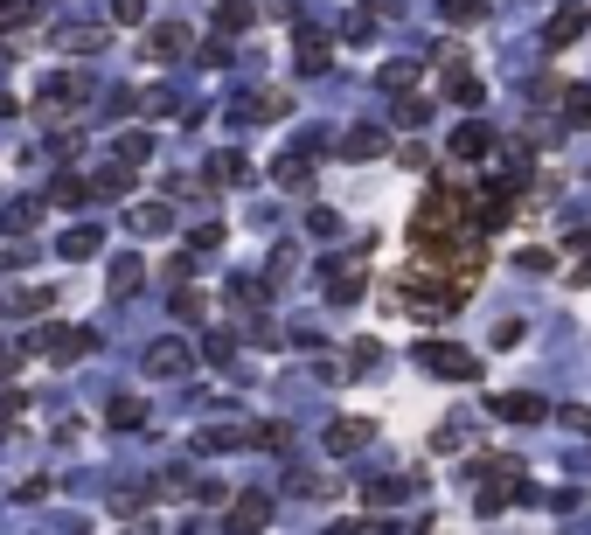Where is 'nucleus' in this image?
Wrapping results in <instances>:
<instances>
[{
    "mask_svg": "<svg viewBox=\"0 0 591 535\" xmlns=\"http://www.w3.org/2000/svg\"><path fill=\"white\" fill-rule=\"evenodd\" d=\"M585 28H591V7L585 0H571V7H557V14L543 21V49H571Z\"/></svg>",
    "mask_w": 591,
    "mask_h": 535,
    "instance_id": "obj_2",
    "label": "nucleus"
},
{
    "mask_svg": "<svg viewBox=\"0 0 591 535\" xmlns=\"http://www.w3.org/2000/svg\"><path fill=\"white\" fill-rule=\"evenodd\" d=\"M56 251H63L70 265H84V258H98V251H105V237H98V223H77V230H70Z\"/></svg>",
    "mask_w": 591,
    "mask_h": 535,
    "instance_id": "obj_15",
    "label": "nucleus"
},
{
    "mask_svg": "<svg viewBox=\"0 0 591 535\" xmlns=\"http://www.w3.org/2000/svg\"><path fill=\"white\" fill-rule=\"evenodd\" d=\"M418 369H425V376H445V383H473V376H480V355L459 348V341H418Z\"/></svg>",
    "mask_w": 591,
    "mask_h": 535,
    "instance_id": "obj_1",
    "label": "nucleus"
},
{
    "mask_svg": "<svg viewBox=\"0 0 591 535\" xmlns=\"http://www.w3.org/2000/svg\"><path fill=\"white\" fill-rule=\"evenodd\" d=\"M188 49V28L181 21H160V28H147V42H140V56H153V63H174Z\"/></svg>",
    "mask_w": 591,
    "mask_h": 535,
    "instance_id": "obj_6",
    "label": "nucleus"
},
{
    "mask_svg": "<svg viewBox=\"0 0 591 535\" xmlns=\"http://www.w3.org/2000/svg\"><path fill=\"white\" fill-rule=\"evenodd\" d=\"M348 35H355V42H369V35H376V14H369V7H355V14H348Z\"/></svg>",
    "mask_w": 591,
    "mask_h": 535,
    "instance_id": "obj_35",
    "label": "nucleus"
},
{
    "mask_svg": "<svg viewBox=\"0 0 591 535\" xmlns=\"http://www.w3.org/2000/svg\"><path fill=\"white\" fill-rule=\"evenodd\" d=\"M216 21H223V28H244V21H258V0H223Z\"/></svg>",
    "mask_w": 591,
    "mask_h": 535,
    "instance_id": "obj_26",
    "label": "nucleus"
},
{
    "mask_svg": "<svg viewBox=\"0 0 591 535\" xmlns=\"http://www.w3.org/2000/svg\"><path fill=\"white\" fill-rule=\"evenodd\" d=\"M140 258H112V299H133V292H140Z\"/></svg>",
    "mask_w": 591,
    "mask_h": 535,
    "instance_id": "obj_18",
    "label": "nucleus"
},
{
    "mask_svg": "<svg viewBox=\"0 0 591 535\" xmlns=\"http://www.w3.org/2000/svg\"><path fill=\"white\" fill-rule=\"evenodd\" d=\"M126 223H133V237H167V230H174L167 202H133V216H126Z\"/></svg>",
    "mask_w": 591,
    "mask_h": 535,
    "instance_id": "obj_14",
    "label": "nucleus"
},
{
    "mask_svg": "<svg viewBox=\"0 0 591 535\" xmlns=\"http://www.w3.org/2000/svg\"><path fill=\"white\" fill-rule=\"evenodd\" d=\"M286 112H293V98H286V91H258V98H244V105H237V119H258V126H279Z\"/></svg>",
    "mask_w": 591,
    "mask_h": 535,
    "instance_id": "obj_10",
    "label": "nucleus"
},
{
    "mask_svg": "<svg viewBox=\"0 0 591 535\" xmlns=\"http://www.w3.org/2000/svg\"><path fill=\"white\" fill-rule=\"evenodd\" d=\"M369 438H376V431H369L362 417H334V424H327V452H341V459H348V452H362Z\"/></svg>",
    "mask_w": 591,
    "mask_h": 535,
    "instance_id": "obj_11",
    "label": "nucleus"
},
{
    "mask_svg": "<svg viewBox=\"0 0 591 535\" xmlns=\"http://www.w3.org/2000/svg\"><path fill=\"white\" fill-rule=\"evenodd\" d=\"M188 362H195V355H188L181 341H153V348H147V376H160V383L188 376Z\"/></svg>",
    "mask_w": 591,
    "mask_h": 535,
    "instance_id": "obj_7",
    "label": "nucleus"
},
{
    "mask_svg": "<svg viewBox=\"0 0 591 535\" xmlns=\"http://www.w3.org/2000/svg\"><path fill=\"white\" fill-rule=\"evenodd\" d=\"M320 292H327L334 306H355V299L369 292V271L348 265V258H334V265H327V278H320Z\"/></svg>",
    "mask_w": 591,
    "mask_h": 535,
    "instance_id": "obj_3",
    "label": "nucleus"
},
{
    "mask_svg": "<svg viewBox=\"0 0 591 535\" xmlns=\"http://www.w3.org/2000/svg\"><path fill=\"white\" fill-rule=\"evenodd\" d=\"M306 230H313V237H341V216H334V209H306Z\"/></svg>",
    "mask_w": 591,
    "mask_h": 535,
    "instance_id": "obj_31",
    "label": "nucleus"
},
{
    "mask_svg": "<svg viewBox=\"0 0 591 535\" xmlns=\"http://www.w3.org/2000/svg\"><path fill=\"white\" fill-rule=\"evenodd\" d=\"M21 410H28V390H7V397H0V424H7V417H21Z\"/></svg>",
    "mask_w": 591,
    "mask_h": 535,
    "instance_id": "obj_39",
    "label": "nucleus"
},
{
    "mask_svg": "<svg viewBox=\"0 0 591 535\" xmlns=\"http://www.w3.org/2000/svg\"><path fill=\"white\" fill-rule=\"evenodd\" d=\"M494 417H508V424H536V417H543V397H522V390H515V397H494Z\"/></svg>",
    "mask_w": 591,
    "mask_h": 535,
    "instance_id": "obj_17",
    "label": "nucleus"
},
{
    "mask_svg": "<svg viewBox=\"0 0 591 535\" xmlns=\"http://www.w3.org/2000/svg\"><path fill=\"white\" fill-rule=\"evenodd\" d=\"M56 42H63V49H70V56H84V49H98V28H63V35H56Z\"/></svg>",
    "mask_w": 591,
    "mask_h": 535,
    "instance_id": "obj_30",
    "label": "nucleus"
},
{
    "mask_svg": "<svg viewBox=\"0 0 591 535\" xmlns=\"http://www.w3.org/2000/svg\"><path fill=\"white\" fill-rule=\"evenodd\" d=\"M327 535H362V529H355V522H334V529H327Z\"/></svg>",
    "mask_w": 591,
    "mask_h": 535,
    "instance_id": "obj_42",
    "label": "nucleus"
},
{
    "mask_svg": "<svg viewBox=\"0 0 591 535\" xmlns=\"http://www.w3.org/2000/svg\"><path fill=\"white\" fill-rule=\"evenodd\" d=\"M265 522H272V501H265V494H251V501L230 508V529H237V535H258Z\"/></svg>",
    "mask_w": 591,
    "mask_h": 535,
    "instance_id": "obj_16",
    "label": "nucleus"
},
{
    "mask_svg": "<svg viewBox=\"0 0 591 535\" xmlns=\"http://www.w3.org/2000/svg\"><path fill=\"white\" fill-rule=\"evenodd\" d=\"M494 153V133L480 126V119H466L459 133H452V160H487Z\"/></svg>",
    "mask_w": 591,
    "mask_h": 535,
    "instance_id": "obj_12",
    "label": "nucleus"
},
{
    "mask_svg": "<svg viewBox=\"0 0 591 535\" xmlns=\"http://www.w3.org/2000/svg\"><path fill=\"white\" fill-rule=\"evenodd\" d=\"M348 153H355V160H376V153H383V133H376V126H355V133H348Z\"/></svg>",
    "mask_w": 591,
    "mask_h": 535,
    "instance_id": "obj_23",
    "label": "nucleus"
},
{
    "mask_svg": "<svg viewBox=\"0 0 591 535\" xmlns=\"http://www.w3.org/2000/svg\"><path fill=\"white\" fill-rule=\"evenodd\" d=\"M445 7V21H480L487 14V0H439Z\"/></svg>",
    "mask_w": 591,
    "mask_h": 535,
    "instance_id": "obj_33",
    "label": "nucleus"
},
{
    "mask_svg": "<svg viewBox=\"0 0 591 535\" xmlns=\"http://www.w3.org/2000/svg\"><path fill=\"white\" fill-rule=\"evenodd\" d=\"M112 424H119V431H140V424H147V403H140V397H119V403H112Z\"/></svg>",
    "mask_w": 591,
    "mask_h": 535,
    "instance_id": "obj_22",
    "label": "nucleus"
},
{
    "mask_svg": "<svg viewBox=\"0 0 591 535\" xmlns=\"http://www.w3.org/2000/svg\"><path fill=\"white\" fill-rule=\"evenodd\" d=\"M174 313H181V320H195V313H202V292H195V285H181V292H174Z\"/></svg>",
    "mask_w": 591,
    "mask_h": 535,
    "instance_id": "obj_37",
    "label": "nucleus"
},
{
    "mask_svg": "<svg viewBox=\"0 0 591 535\" xmlns=\"http://www.w3.org/2000/svg\"><path fill=\"white\" fill-rule=\"evenodd\" d=\"M42 355H49V362H77V355H91V327H49V334H42Z\"/></svg>",
    "mask_w": 591,
    "mask_h": 535,
    "instance_id": "obj_5",
    "label": "nucleus"
},
{
    "mask_svg": "<svg viewBox=\"0 0 591 535\" xmlns=\"http://www.w3.org/2000/svg\"><path fill=\"white\" fill-rule=\"evenodd\" d=\"M418 77H425V63H383V70H376V84H383V91H411Z\"/></svg>",
    "mask_w": 591,
    "mask_h": 535,
    "instance_id": "obj_19",
    "label": "nucleus"
},
{
    "mask_svg": "<svg viewBox=\"0 0 591 535\" xmlns=\"http://www.w3.org/2000/svg\"><path fill=\"white\" fill-rule=\"evenodd\" d=\"M21 369V348H0V376H14Z\"/></svg>",
    "mask_w": 591,
    "mask_h": 535,
    "instance_id": "obj_41",
    "label": "nucleus"
},
{
    "mask_svg": "<svg viewBox=\"0 0 591 535\" xmlns=\"http://www.w3.org/2000/svg\"><path fill=\"white\" fill-rule=\"evenodd\" d=\"M564 126H591V84H571V91H564Z\"/></svg>",
    "mask_w": 591,
    "mask_h": 535,
    "instance_id": "obj_20",
    "label": "nucleus"
},
{
    "mask_svg": "<svg viewBox=\"0 0 591 535\" xmlns=\"http://www.w3.org/2000/svg\"><path fill=\"white\" fill-rule=\"evenodd\" d=\"M445 98H452V105H480V98H487L480 70H473L466 56H452V49H445Z\"/></svg>",
    "mask_w": 591,
    "mask_h": 535,
    "instance_id": "obj_4",
    "label": "nucleus"
},
{
    "mask_svg": "<svg viewBox=\"0 0 591 535\" xmlns=\"http://www.w3.org/2000/svg\"><path fill=\"white\" fill-rule=\"evenodd\" d=\"M56 202H63V209H77V202H91V181H77V174H63V181H56Z\"/></svg>",
    "mask_w": 591,
    "mask_h": 535,
    "instance_id": "obj_27",
    "label": "nucleus"
},
{
    "mask_svg": "<svg viewBox=\"0 0 591 535\" xmlns=\"http://www.w3.org/2000/svg\"><path fill=\"white\" fill-rule=\"evenodd\" d=\"M0 7H7V0H0Z\"/></svg>",
    "mask_w": 591,
    "mask_h": 535,
    "instance_id": "obj_43",
    "label": "nucleus"
},
{
    "mask_svg": "<svg viewBox=\"0 0 591 535\" xmlns=\"http://www.w3.org/2000/svg\"><path fill=\"white\" fill-rule=\"evenodd\" d=\"M313 153H320V139H313V146H293V153H279V160H272V181H279V188H306Z\"/></svg>",
    "mask_w": 591,
    "mask_h": 535,
    "instance_id": "obj_8",
    "label": "nucleus"
},
{
    "mask_svg": "<svg viewBox=\"0 0 591 535\" xmlns=\"http://www.w3.org/2000/svg\"><path fill=\"white\" fill-rule=\"evenodd\" d=\"M202 355H209V362H230V355H237V341H230V334H209V341H202Z\"/></svg>",
    "mask_w": 591,
    "mask_h": 535,
    "instance_id": "obj_38",
    "label": "nucleus"
},
{
    "mask_svg": "<svg viewBox=\"0 0 591 535\" xmlns=\"http://www.w3.org/2000/svg\"><path fill=\"white\" fill-rule=\"evenodd\" d=\"M564 424H571V431H591V410H585V403H571V410H564Z\"/></svg>",
    "mask_w": 591,
    "mask_h": 535,
    "instance_id": "obj_40",
    "label": "nucleus"
},
{
    "mask_svg": "<svg viewBox=\"0 0 591 535\" xmlns=\"http://www.w3.org/2000/svg\"><path fill=\"white\" fill-rule=\"evenodd\" d=\"M286 438H293V431H286L279 417H265V424H251V445H258V452H286Z\"/></svg>",
    "mask_w": 591,
    "mask_h": 535,
    "instance_id": "obj_21",
    "label": "nucleus"
},
{
    "mask_svg": "<svg viewBox=\"0 0 591 535\" xmlns=\"http://www.w3.org/2000/svg\"><path fill=\"white\" fill-rule=\"evenodd\" d=\"M147 153H153V133H126V139H119V160H133V167H140Z\"/></svg>",
    "mask_w": 591,
    "mask_h": 535,
    "instance_id": "obj_29",
    "label": "nucleus"
},
{
    "mask_svg": "<svg viewBox=\"0 0 591 535\" xmlns=\"http://www.w3.org/2000/svg\"><path fill=\"white\" fill-rule=\"evenodd\" d=\"M112 21H119V28H140V21H147V0H112Z\"/></svg>",
    "mask_w": 591,
    "mask_h": 535,
    "instance_id": "obj_32",
    "label": "nucleus"
},
{
    "mask_svg": "<svg viewBox=\"0 0 591 535\" xmlns=\"http://www.w3.org/2000/svg\"><path fill=\"white\" fill-rule=\"evenodd\" d=\"M522 271H529V278H536V271H557V251H543V244H529V251H522Z\"/></svg>",
    "mask_w": 591,
    "mask_h": 535,
    "instance_id": "obj_34",
    "label": "nucleus"
},
{
    "mask_svg": "<svg viewBox=\"0 0 591 535\" xmlns=\"http://www.w3.org/2000/svg\"><path fill=\"white\" fill-rule=\"evenodd\" d=\"M126 188H133V160H119V167L98 174V195H126Z\"/></svg>",
    "mask_w": 591,
    "mask_h": 535,
    "instance_id": "obj_25",
    "label": "nucleus"
},
{
    "mask_svg": "<svg viewBox=\"0 0 591 535\" xmlns=\"http://www.w3.org/2000/svg\"><path fill=\"white\" fill-rule=\"evenodd\" d=\"M70 98H84L77 77H42V84H35V112H63Z\"/></svg>",
    "mask_w": 591,
    "mask_h": 535,
    "instance_id": "obj_13",
    "label": "nucleus"
},
{
    "mask_svg": "<svg viewBox=\"0 0 591 535\" xmlns=\"http://www.w3.org/2000/svg\"><path fill=\"white\" fill-rule=\"evenodd\" d=\"M425 112H432L425 98H404V105H397V126H425Z\"/></svg>",
    "mask_w": 591,
    "mask_h": 535,
    "instance_id": "obj_36",
    "label": "nucleus"
},
{
    "mask_svg": "<svg viewBox=\"0 0 591 535\" xmlns=\"http://www.w3.org/2000/svg\"><path fill=\"white\" fill-rule=\"evenodd\" d=\"M293 49H299V70H306V77H320V70L334 63V42H327L320 28H299V35H293Z\"/></svg>",
    "mask_w": 591,
    "mask_h": 535,
    "instance_id": "obj_9",
    "label": "nucleus"
},
{
    "mask_svg": "<svg viewBox=\"0 0 591 535\" xmlns=\"http://www.w3.org/2000/svg\"><path fill=\"white\" fill-rule=\"evenodd\" d=\"M216 181H223V188H237V181H251V167H244V153H216Z\"/></svg>",
    "mask_w": 591,
    "mask_h": 535,
    "instance_id": "obj_24",
    "label": "nucleus"
},
{
    "mask_svg": "<svg viewBox=\"0 0 591 535\" xmlns=\"http://www.w3.org/2000/svg\"><path fill=\"white\" fill-rule=\"evenodd\" d=\"M35 216H42L35 202H14V209H7V237H28V230H35Z\"/></svg>",
    "mask_w": 591,
    "mask_h": 535,
    "instance_id": "obj_28",
    "label": "nucleus"
}]
</instances>
